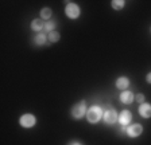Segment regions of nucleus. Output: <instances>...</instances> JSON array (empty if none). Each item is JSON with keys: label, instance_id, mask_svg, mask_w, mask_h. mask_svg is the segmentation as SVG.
Here are the masks:
<instances>
[{"label": "nucleus", "instance_id": "1", "mask_svg": "<svg viewBox=\"0 0 151 145\" xmlns=\"http://www.w3.org/2000/svg\"><path fill=\"white\" fill-rule=\"evenodd\" d=\"M103 116H104V110L101 109V106H99V105H92V106L88 109L85 117H86V121H88L89 124L94 125V124L100 122Z\"/></svg>", "mask_w": 151, "mask_h": 145}, {"label": "nucleus", "instance_id": "2", "mask_svg": "<svg viewBox=\"0 0 151 145\" xmlns=\"http://www.w3.org/2000/svg\"><path fill=\"white\" fill-rule=\"evenodd\" d=\"M86 112H88V109H86V102L80 101L73 105L72 110H70V114H72V117L74 120H81L82 117L86 116Z\"/></svg>", "mask_w": 151, "mask_h": 145}, {"label": "nucleus", "instance_id": "3", "mask_svg": "<svg viewBox=\"0 0 151 145\" xmlns=\"http://www.w3.org/2000/svg\"><path fill=\"white\" fill-rule=\"evenodd\" d=\"M66 7H65V15L72 20H76L78 19L80 15H81V8L77 3H73V1H68L65 3Z\"/></svg>", "mask_w": 151, "mask_h": 145}, {"label": "nucleus", "instance_id": "4", "mask_svg": "<svg viewBox=\"0 0 151 145\" xmlns=\"http://www.w3.org/2000/svg\"><path fill=\"white\" fill-rule=\"evenodd\" d=\"M19 124L22 128H26V129H30V128H34L35 124H37V117L34 114L26 113L23 114L20 118H19Z\"/></svg>", "mask_w": 151, "mask_h": 145}, {"label": "nucleus", "instance_id": "5", "mask_svg": "<svg viewBox=\"0 0 151 145\" xmlns=\"http://www.w3.org/2000/svg\"><path fill=\"white\" fill-rule=\"evenodd\" d=\"M103 120L107 125H113V124H116V121L119 120V114H117V112L115 110L113 107H111V109L104 112Z\"/></svg>", "mask_w": 151, "mask_h": 145}, {"label": "nucleus", "instance_id": "6", "mask_svg": "<svg viewBox=\"0 0 151 145\" xmlns=\"http://www.w3.org/2000/svg\"><path fill=\"white\" fill-rule=\"evenodd\" d=\"M126 133L128 137L131 139H136L143 133V126L140 124H132V125H128L126 129Z\"/></svg>", "mask_w": 151, "mask_h": 145}, {"label": "nucleus", "instance_id": "7", "mask_svg": "<svg viewBox=\"0 0 151 145\" xmlns=\"http://www.w3.org/2000/svg\"><path fill=\"white\" fill-rule=\"evenodd\" d=\"M119 100H120V102H122V104L129 105V104H132V102L135 101V94H134L131 90H124V92L120 93Z\"/></svg>", "mask_w": 151, "mask_h": 145}, {"label": "nucleus", "instance_id": "8", "mask_svg": "<svg viewBox=\"0 0 151 145\" xmlns=\"http://www.w3.org/2000/svg\"><path fill=\"white\" fill-rule=\"evenodd\" d=\"M131 120H132V114L129 110H127V109H124V110L120 112L119 114V124L122 126H128L129 124H131Z\"/></svg>", "mask_w": 151, "mask_h": 145}, {"label": "nucleus", "instance_id": "9", "mask_svg": "<svg viewBox=\"0 0 151 145\" xmlns=\"http://www.w3.org/2000/svg\"><path fill=\"white\" fill-rule=\"evenodd\" d=\"M138 112L139 114H140L143 118H151V105L147 104V102H145V104H140L138 107Z\"/></svg>", "mask_w": 151, "mask_h": 145}, {"label": "nucleus", "instance_id": "10", "mask_svg": "<svg viewBox=\"0 0 151 145\" xmlns=\"http://www.w3.org/2000/svg\"><path fill=\"white\" fill-rule=\"evenodd\" d=\"M116 87L119 89V90H127L128 89V86H129V79L127 78V77H119V78L116 79Z\"/></svg>", "mask_w": 151, "mask_h": 145}, {"label": "nucleus", "instance_id": "11", "mask_svg": "<svg viewBox=\"0 0 151 145\" xmlns=\"http://www.w3.org/2000/svg\"><path fill=\"white\" fill-rule=\"evenodd\" d=\"M45 24L46 23L39 18V19H34L31 22V30L32 31H37V32H42V30H45Z\"/></svg>", "mask_w": 151, "mask_h": 145}, {"label": "nucleus", "instance_id": "12", "mask_svg": "<svg viewBox=\"0 0 151 145\" xmlns=\"http://www.w3.org/2000/svg\"><path fill=\"white\" fill-rule=\"evenodd\" d=\"M47 41H49V39H47L46 32H38V34L35 35V38H34V43L37 44V46H43Z\"/></svg>", "mask_w": 151, "mask_h": 145}, {"label": "nucleus", "instance_id": "13", "mask_svg": "<svg viewBox=\"0 0 151 145\" xmlns=\"http://www.w3.org/2000/svg\"><path fill=\"white\" fill-rule=\"evenodd\" d=\"M51 16H53V11H51V8H49V7H45V8H42V10H41V19L42 20H46V22H49Z\"/></svg>", "mask_w": 151, "mask_h": 145}, {"label": "nucleus", "instance_id": "14", "mask_svg": "<svg viewBox=\"0 0 151 145\" xmlns=\"http://www.w3.org/2000/svg\"><path fill=\"white\" fill-rule=\"evenodd\" d=\"M111 6H112L113 10L120 11V10H123V8H124L126 1H124V0H112V1H111Z\"/></svg>", "mask_w": 151, "mask_h": 145}, {"label": "nucleus", "instance_id": "15", "mask_svg": "<svg viewBox=\"0 0 151 145\" xmlns=\"http://www.w3.org/2000/svg\"><path fill=\"white\" fill-rule=\"evenodd\" d=\"M47 39H49V42H51V43H57V42L61 39V35L58 31H53V32H50V34H47Z\"/></svg>", "mask_w": 151, "mask_h": 145}, {"label": "nucleus", "instance_id": "16", "mask_svg": "<svg viewBox=\"0 0 151 145\" xmlns=\"http://www.w3.org/2000/svg\"><path fill=\"white\" fill-rule=\"evenodd\" d=\"M54 27H55V22H54V20H49V22H46V24H45V32L50 34V32L55 31Z\"/></svg>", "mask_w": 151, "mask_h": 145}, {"label": "nucleus", "instance_id": "17", "mask_svg": "<svg viewBox=\"0 0 151 145\" xmlns=\"http://www.w3.org/2000/svg\"><path fill=\"white\" fill-rule=\"evenodd\" d=\"M145 100H146V97H145V94H142V93L135 95V101L139 102V104H145Z\"/></svg>", "mask_w": 151, "mask_h": 145}, {"label": "nucleus", "instance_id": "18", "mask_svg": "<svg viewBox=\"0 0 151 145\" xmlns=\"http://www.w3.org/2000/svg\"><path fill=\"white\" fill-rule=\"evenodd\" d=\"M146 81H147V83H150V85H151V71L148 72L147 75H146Z\"/></svg>", "mask_w": 151, "mask_h": 145}, {"label": "nucleus", "instance_id": "19", "mask_svg": "<svg viewBox=\"0 0 151 145\" xmlns=\"http://www.w3.org/2000/svg\"><path fill=\"white\" fill-rule=\"evenodd\" d=\"M68 145H81V144H80L78 141H72V142H69Z\"/></svg>", "mask_w": 151, "mask_h": 145}]
</instances>
